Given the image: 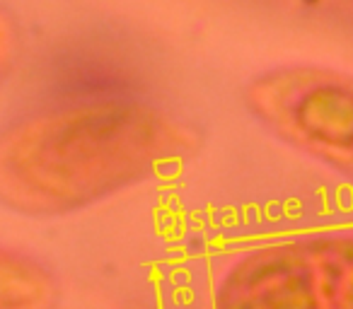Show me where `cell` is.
Instances as JSON below:
<instances>
[{
	"mask_svg": "<svg viewBox=\"0 0 353 309\" xmlns=\"http://www.w3.org/2000/svg\"><path fill=\"white\" fill-rule=\"evenodd\" d=\"M199 152L182 118L133 102L56 109L0 133V206L59 217L150 182Z\"/></svg>",
	"mask_w": 353,
	"mask_h": 309,
	"instance_id": "cell-1",
	"label": "cell"
},
{
	"mask_svg": "<svg viewBox=\"0 0 353 309\" xmlns=\"http://www.w3.org/2000/svg\"><path fill=\"white\" fill-rule=\"evenodd\" d=\"M17 51H20V30L15 20L0 8V80L10 73Z\"/></svg>",
	"mask_w": 353,
	"mask_h": 309,
	"instance_id": "cell-5",
	"label": "cell"
},
{
	"mask_svg": "<svg viewBox=\"0 0 353 309\" xmlns=\"http://www.w3.org/2000/svg\"><path fill=\"white\" fill-rule=\"evenodd\" d=\"M59 297L51 266L27 251L0 246V309H56Z\"/></svg>",
	"mask_w": 353,
	"mask_h": 309,
	"instance_id": "cell-4",
	"label": "cell"
},
{
	"mask_svg": "<svg viewBox=\"0 0 353 309\" xmlns=\"http://www.w3.org/2000/svg\"><path fill=\"white\" fill-rule=\"evenodd\" d=\"M245 104L281 142L353 179V75L279 65L247 83Z\"/></svg>",
	"mask_w": 353,
	"mask_h": 309,
	"instance_id": "cell-3",
	"label": "cell"
},
{
	"mask_svg": "<svg viewBox=\"0 0 353 309\" xmlns=\"http://www.w3.org/2000/svg\"><path fill=\"white\" fill-rule=\"evenodd\" d=\"M213 309H353V232L247 251L216 283Z\"/></svg>",
	"mask_w": 353,
	"mask_h": 309,
	"instance_id": "cell-2",
	"label": "cell"
}]
</instances>
